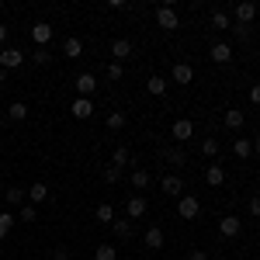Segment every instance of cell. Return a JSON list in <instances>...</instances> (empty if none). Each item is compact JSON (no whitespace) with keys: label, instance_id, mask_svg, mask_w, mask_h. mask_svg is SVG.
I'll use <instances>...</instances> for the list:
<instances>
[{"label":"cell","instance_id":"6da1fadb","mask_svg":"<svg viewBox=\"0 0 260 260\" xmlns=\"http://www.w3.org/2000/svg\"><path fill=\"white\" fill-rule=\"evenodd\" d=\"M156 24H160L163 31H177V28H180L177 11H174L170 4H163V7H156Z\"/></svg>","mask_w":260,"mask_h":260},{"label":"cell","instance_id":"7a4b0ae2","mask_svg":"<svg viewBox=\"0 0 260 260\" xmlns=\"http://www.w3.org/2000/svg\"><path fill=\"white\" fill-rule=\"evenodd\" d=\"M198 212H201V201L194 198V194H180V201H177L180 219H198Z\"/></svg>","mask_w":260,"mask_h":260},{"label":"cell","instance_id":"3957f363","mask_svg":"<svg viewBox=\"0 0 260 260\" xmlns=\"http://www.w3.org/2000/svg\"><path fill=\"white\" fill-rule=\"evenodd\" d=\"M21 62H24V52H21V49H14V45L0 49V66H4V70H18Z\"/></svg>","mask_w":260,"mask_h":260},{"label":"cell","instance_id":"277c9868","mask_svg":"<svg viewBox=\"0 0 260 260\" xmlns=\"http://www.w3.org/2000/svg\"><path fill=\"white\" fill-rule=\"evenodd\" d=\"M125 212H128V219L136 222V219H142V215L149 212V201L142 198V194H132V198L125 201Z\"/></svg>","mask_w":260,"mask_h":260},{"label":"cell","instance_id":"5b68a950","mask_svg":"<svg viewBox=\"0 0 260 260\" xmlns=\"http://www.w3.org/2000/svg\"><path fill=\"white\" fill-rule=\"evenodd\" d=\"M132 52H136V45H132L128 39H115L111 42V62H125Z\"/></svg>","mask_w":260,"mask_h":260},{"label":"cell","instance_id":"8992f818","mask_svg":"<svg viewBox=\"0 0 260 260\" xmlns=\"http://www.w3.org/2000/svg\"><path fill=\"white\" fill-rule=\"evenodd\" d=\"M70 115L80 118V121H87L90 115H94V101H90V98H77L73 104H70Z\"/></svg>","mask_w":260,"mask_h":260},{"label":"cell","instance_id":"52a82bcc","mask_svg":"<svg viewBox=\"0 0 260 260\" xmlns=\"http://www.w3.org/2000/svg\"><path fill=\"white\" fill-rule=\"evenodd\" d=\"M257 18V4H236V24H243V28H250V21Z\"/></svg>","mask_w":260,"mask_h":260},{"label":"cell","instance_id":"ba28073f","mask_svg":"<svg viewBox=\"0 0 260 260\" xmlns=\"http://www.w3.org/2000/svg\"><path fill=\"white\" fill-rule=\"evenodd\" d=\"M170 136H174L177 142H187L191 136H194V121H187V118L174 121V128H170Z\"/></svg>","mask_w":260,"mask_h":260},{"label":"cell","instance_id":"9c48e42d","mask_svg":"<svg viewBox=\"0 0 260 260\" xmlns=\"http://www.w3.org/2000/svg\"><path fill=\"white\" fill-rule=\"evenodd\" d=\"M243 222L236 219V215H225V219L219 222V236H225V240H233V236H240Z\"/></svg>","mask_w":260,"mask_h":260},{"label":"cell","instance_id":"30bf717a","mask_svg":"<svg viewBox=\"0 0 260 260\" xmlns=\"http://www.w3.org/2000/svg\"><path fill=\"white\" fill-rule=\"evenodd\" d=\"M160 187H163V194H174V198H180V191H184V180H180L177 174H163Z\"/></svg>","mask_w":260,"mask_h":260},{"label":"cell","instance_id":"8fae6325","mask_svg":"<svg viewBox=\"0 0 260 260\" xmlns=\"http://www.w3.org/2000/svg\"><path fill=\"white\" fill-rule=\"evenodd\" d=\"M142 243H146L149 250H163L167 236H163V229H160V225H149V229H146V236H142Z\"/></svg>","mask_w":260,"mask_h":260},{"label":"cell","instance_id":"7c38bea8","mask_svg":"<svg viewBox=\"0 0 260 260\" xmlns=\"http://www.w3.org/2000/svg\"><path fill=\"white\" fill-rule=\"evenodd\" d=\"M208 56H212V62H229L233 59V45H229V42H215V45L208 49Z\"/></svg>","mask_w":260,"mask_h":260},{"label":"cell","instance_id":"4fadbf2b","mask_svg":"<svg viewBox=\"0 0 260 260\" xmlns=\"http://www.w3.org/2000/svg\"><path fill=\"white\" fill-rule=\"evenodd\" d=\"M94 90H98V80H94V73H80V77H77V94H80V98H90Z\"/></svg>","mask_w":260,"mask_h":260},{"label":"cell","instance_id":"5bb4252c","mask_svg":"<svg viewBox=\"0 0 260 260\" xmlns=\"http://www.w3.org/2000/svg\"><path fill=\"white\" fill-rule=\"evenodd\" d=\"M62 56H66V59H80L83 56V42L77 39V35H70V39L62 42Z\"/></svg>","mask_w":260,"mask_h":260},{"label":"cell","instance_id":"9a60e30c","mask_svg":"<svg viewBox=\"0 0 260 260\" xmlns=\"http://www.w3.org/2000/svg\"><path fill=\"white\" fill-rule=\"evenodd\" d=\"M31 39H35V45H49V39H52V24H49V21H39V24L31 28Z\"/></svg>","mask_w":260,"mask_h":260},{"label":"cell","instance_id":"2e32d148","mask_svg":"<svg viewBox=\"0 0 260 260\" xmlns=\"http://www.w3.org/2000/svg\"><path fill=\"white\" fill-rule=\"evenodd\" d=\"M111 229H115V236H118V240H132V236H136L132 219H115V222H111Z\"/></svg>","mask_w":260,"mask_h":260},{"label":"cell","instance_id":"e0dca14e","mask_svg":"<svg viewBox=\"0 0 260 260\" xmlns=\"http://www.w3.org/2000/svg\"><path fill=\"white\" fill-rule=\"evenodd\" d=\"M205 180H208L212 187H222V184H225V167H222V163H212V167L205 170Z\"/></svg>","mask_w":260,"mask_h":260},{"label":"cell","instance_id":"ac0fdd59","mask_svg":"<svg viewBox=\"0 0 260 260\" xmlns=\"http://www.w3.org/2000/svg\"><path fill=\"white\" fill-rule=\"evenodd\" d=\"M170 80H174V83H191V80H194V70H191L187 62H177L174 73H170Z\"/></svg>","mask_w":260,"mask_h":260},{"label":"cell","instance_id":"d6986e66","mask_svg":"<svg viewBox=\"0 0 260 260\" xmlns=\"http://www.w3.org/2000/svg\"><path fill=\"white\" fill-rule=\"evenodd\" d=\"M163 160H167V163H174V167H184L187 153H184V149H177V146H163Z\"/></svg>","mask_w":260,"mask_h":260},{"label":"cell","instance_id":"ffe728a7","mask_svg":"<svg viewBox=\"0 0 260 260\" xmlns=\"http://www.w3.org/2000/svg\"><path fill=\"white\" fill-rule=\"evenodd\" d=\"M222 121H225V128H233V132H236V128H243V121H246V115H243L240 108H229Z\"/></svg>","mask_w":260,"mask_h":260},{"label":"cell","instance_id":"44dd1931","mask_svg":"<svg viewBox=\"0 0 260 260\" xmlns=\"http://www.w3.org/2000/svg\"><path fill=\"white\" fill-rule=\"evenodd\" d=\"M49 198H52V194H49L45 184H31V187H28V201H31V205H42V201H49Z\"/></svg>","mask_w":260,"mask_h":260},{"label":"cell","instance_id":"7402d4cb","mask_svg":"<svg viewBox=\"0 0 260 260\" xmlns=\"http://www.w3.org/2000/svg\"><path fill=\"white\" fill-rule=\"evenodd\" d=\"M4 201H7V205H24V201H28V191H24V187H7V191H4Z\"/></svg>","mask_w":260,"mask_h":260},{"label":"cell","instance_id":"603a6c76","mask_svg":"<svg viewBox=\"0 0 260 260\" xmlns=\"http://www.w3.org/2000/svg\"><path fill=\"white\" fill-rule=\"evenodd\" d=\"M149 180H153V177H149V170H142V167H139V170H132V187H136L139 194L149 187Z\"/></svg>","mask_w":260,"mask_h":260},{"label":"cell","instance_id":"cb8c5ba5","mask_svg":"<svg viewBox=\"0 0 260 260\" xmlns=\"http://www.w3.org/2000/svg\"><path fill=\"white\" fill-rule=\"evenodd\" d=\"M7 118L11 121H24L28 118V104H24V101H14V104L7 108Z\"/></svg>","mask_w":260,"mask_h":260},{"label":"cell","instance_id":"d4e9b609","mask_svg":"<svg viewBox=\"0 0 260 260\" xmlns=\"http://www.w3.org/2000/svg\"><path fill=\"white\" fill-rule=\"evenodd\" d=\"M146 90L156 94V98H163V94H167V80H163V77H149V80H146Z\"/></svg>","mask_w":260,"mask_h":260},{"label":"cell","instance_id":"484cf974","mask_svg":"<svg viewBox=\"0 0 260 260\" xmlns=\"http://www.w3.org/2000/svg\"><path fill=\"white\" fill-rule=\"evenodd\" d=\"M104 125H108V132H121V128H125V115H121V111H111V115L104 118Z\"/></svg>","mask_w":260,"mask_h":260},{"label":"cell","instance_id":"4316f807","mask_svg":"<svg viewBox=\"0 0 260 260\" xmlns=\"http://www.w3.org/2000/svg\"><path fill=\"white\" fill-rule=\"evenodd\" d=\"M94 215H98V222H104V225H111V222H115V208H111V205L104 201V205H98V212H94Z\"/></svg>","mask_w":260,"mask_h":260},{"label":"cell","instance_id":"83f0119b","mask_svg":"<svg viewBox=\"0 0 260 260\" xmlns=\"http://www.w3.org/2000/svg\"><path fill=\"white\" fill-rule=\"evenodd\" d=\"M132 160V153H128V149H125V146H118V149H115V153H111V167H125V163Z\"/></svg>","mask_w":260,"mask_h":260},{"label":"cell","instance_id":"f1b7e54d","mask_svg":"<svg viewBox=\"0 0 260 260\" xmlns=\"http://www.w3.org/2000/svg\"><path fill=\"white\" fill-rule=\"evenodd\" d=\"M233 153H236L240 160H246V156L253 153V146H250V139H236V142H233Z\"/></svg>","mask_w":260,"mask_h":260},{"label":"cell","instance_id":"f546056e","mask_svg":"<svg viewBox=\"0 0 260 260\" xmlns=\"http://www.w3.org/2000/svg\"><path fill=\"white\" fill-rule=\"evenodd\" d=\"M118 253H115V246L111 243H101L98 250H94V260H115Z\"/></svg>","mask_w":260,"mask_h":260},{"label":"cell","instance_id":"4dcf8cb0","mask_svg":"<svg viewBox=\"0 0 260 260\" xmlns=\"http://www.w3.org/2000/svg\"><path fill=\"white\" fill-rule=\"evenodd\" d=\"M212 24H215L219 31H225V28H233V18H229L225 11H215V14H212Z\"/></svg>","mask_w":260,"mask_h":260},{"label":"cell","instance_id":"1f68e13d","mask_svg":"<svg viewBox=\"0 0 260 260\" xmlns=\"http://www.w3.org/2000/svg\"><path fill=\"white\" fill-rule=\"evenodd\" d=\"M31 59L39 62V66H49V62H52V52H49V49H45V45H39V49H35V56H31Z\"/></svg>","mask_w":260,"mask_h":260},{"label":"cell","instance_id":"d6a6232c","mask_svg":"<svg viewBox=\"0 0 260 260\" xmlns=\"http://www.w3.org/2000/svg\"><path fill=\"white\" fill-rule=\"evenodd\" d=\"M35 219H39L35 205H31V201H24V205H21V222H35Z\"/></svg>","mask_w":260,"mask_h":260},{"label":"cell","instance_id":"836d02e7","mask_svg":"<svg viewBox=\"0 0 260 260\" xmlns=\"http://www.w3.org/2000/svg\"><path fill=\"white\" fill-rule=\"evenodd\" d=\"M11 225H14V215H7V212H0V240H7V233H11Z\"/></svg>","mask_w":260,"mask_h":260},{"label":"cell","instance_id":"e575fe53","mask_svg":"<svg viewBox=\"0 0 260 260\" xmlns=\"http://www.w3.org/2000/svg\"><path fill=\"white\" fill-rule=\"evenodd\" d=\"M125 77V66L121 62H108V80H121Z\"/></svg>","mask_w":260,"mask_h":260},{"label":"cell","instance_id":"d590c367","mask_svg":"<svg viewBox=\"0 0 260 260\" xmlns=\"http://www.w3.org/2000/svg\"><path fill=\"white\" fill-rule=\"evenodd\" d=\"M104 180H108V184H118V180H121V170L108 163V167H104Z\"/></svg>","mask_w":260,"mask_h":260},{"label":"cell","instance_id":"8d00e7d4","mask_svg":"<svg viewBox=\"0 0 260 260\" xmlns=\"http://www.w3.org/2000/svg\"><path fill=\"white\" fill-rule=\"evenodd\" d=\"M201 153H205V156H215V153H219V139H205L201 142Z\"/></svg>","mask_w":260,"mask_h":260},{"label":"cell","instance_id":"74e56055","mask_svg":"<svg viewBox=\"0 0 260 260\" xmlns=\"http://www.w3.org/2000/svg\"><path fill=\"white\" fill-rule=\"evenodd\" d=\"M250 104H257V108H260V83L250 87Z\"/></svg>","mask_w":260,"mask_h":260},{"label":"cell","instance_id":"f35d334b","mask_svg":"<svg viewBox=\"0 0 260 260\" xmlns=\"http://www.w3.org/2000/svg\"><path fill=\"white\" fill-rule=\"evenodd\" d=\"M250 215H257V219H260V194H257V198H250Z\"/></svg>","mask_w":260,"mask_h":260},{"label":"cell","instance_id":"ab89813d","mask_svg":"<svg viewBox=\"0 0 260 260\" xmlns=\"http://www.w3.org/2000/svg\"><path fill=\"white\" fill-rule=\"evenodd\" d=\"M187 260H208V253H205V250H191V253H187Z\"/></svg>","mask_w":260,"mask_h":260},{"label":"cell","instance_id":"60d3db41","mask_svg":"<svg viewBox=\"0 0 260 260\" xmlns=\"http://www.w3.org/2000/svg\"><path fill=\"white\" fill-rule=\"evenodd\" d=\"M233 31H236V39H250V28H243V24H236Z\"/></svg>","mask_w":260,"mask_h":260},{"label":"cell","instance_id":"b9f144b4","mask_svg":"<svg viewBox=\"0 0 260 260\" xmlns=\"http://www.w3.org/2000/svg\"><path fill=\"white\" fill-rule=\"evenodd\" d=\"M56 260H70V250H62V246H59V250H56Z\"/></svg>","mask_w":260,"mask_h":260},{"label":"cell","instance_id":"7bdbcfd3","mask_svg":"<svg viewBox=\"0 0 260 260\" xmlns=\"http://www.w3.org/2000/svg\"><path fill=\"white\" fill-rule=\"evenodd\" d=\"M4 87H7V70L0 66V90H4Z\"/></svg>","mask_w":260,"mask_h":260},{"label":"cell","instance_id":"ee69618b","mask_svg":"<svg viewBox=\"0 0 260 260\" xmlns=\"http://www.w3.org/2000/svg\"><path fill=\"white\" fill-rule=\"evenodd\" d=\"M4 42H7V28L0 24V45H4Z\"/></svg>","mask_w":260,"mask_h":260},{"label":"cell","instance_id":"f6af8a7d","mask_svg":"<svg viewBox=\"0 0 260 260\" xmlns=\"http://www.w3.org/2000/svg\"><path fill=\"white\" fill-rule=\"evenodd\" d=\"M253 149H257V153H260V139H257V142H253Z\"/></svg>","mask_w":260,"mask_h":260},{"label":"cell","instance_id":"bcb514c9","mask_svg":"<svg viewBox=\"0 0 260 260\" xmlns=\"http://www.w3.org/2000/svg\"><path fill=\"white\" fill-rule=\"evenodd\" d=\"M0 11H4V4H0Z\"/></svg>","mask_w":260,"mask_h":260}]
</instances>
